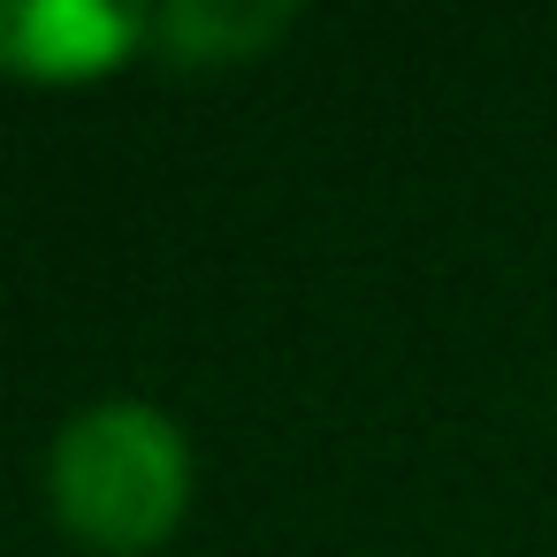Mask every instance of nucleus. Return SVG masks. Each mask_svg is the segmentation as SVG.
<instances>
[{
    "instance_id": "nucleus-1",
    "label": "nucleus",
    "mask_w": 557,
    "mask_h": 557,
    "mask_svg": "<svg viewBox=\"0 0 557 557\" xmlns=\"http://www.w3.org/2000/svg\"><path fill=\"white\" fill-rule=\"evenodd\" d=\"M47 496L77 542L138 557L161 534H176L191 504V443L176 412L153 397H92L54 428Z\"/></svg>"
},
{
    "instance_id": "nucleus-2",
    "label": "nucleus",
    "mask_w": 557,
    "mask_h": 557,
    "mask_svg": "<svg viewBox=\"0 0 557 557\" xmlns=\"http://www.w3.org/2000/svg\"><path fill=\"white\" fill-rule=\"evenodd\" d=\"M153 39L146 9L115 0H0V70L39 85H85Z\"/></svg>"
},
{
    "instance_id": "nucleus-3",
    "label": "nucleus",
    "mask_w": 557,
    "mask_h": 557,
    "mask_svg": "<svg viewBox=\"0 0 557 557\" xmlns=\"http://www.w3.org/2000/svg\"><path fill=\"white\" fill-rule=\"evenodd\" d=\"M283 32H290L283 0H237V9L230 0H176V9H153V39L176 62H245Z\"/></svg>"
}]
</instances>
